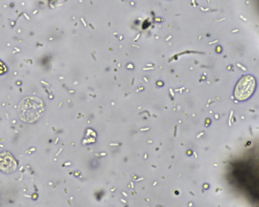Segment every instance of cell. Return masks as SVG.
Masks as SVG:
<instances>
[{
  "label": "cell",
  "mask_w": 259,
  "mask_h": 207,
  "mask_svg": "<svg viewBox=\"0 0 259 207\" xmlns=\"http://www.w3.org/2000/svg\"><path fill=\"white\" fill-rule=\"evenodd\" d=\"M255 88V80L250 75L243 77L237 83L235 90L234 96L239 100H244L249 98Z\"/></svg>",
  "instance_id": "2"
},
{
  "label": "cell",
  "mask_w": 259,
  "mask_h": 207,
  "mask_svg": "<svg viewBox=\"0 0 259 207\" xmlns=\"http://www.w3.org/2000/svg\"><path fill=\"white\" fill-rule=\"evenodd\" d=\"M42 101L36 97H28L20 103L18 112L23 121L32 123L37 120L44 112Z\"/></svg>",
  "instance_id": "1"
},
{
  "label": "cell",
  "mask_w": 259,
  "mask_h": 207,
  "mask_svg": "<svg viewBox=\"0 0 259 207\" xmlns=\"http://www.w3.org/2000/svg\"><path fill=\"white\" fill-rule=\"evenodd\" d=\"M16 167V163L10 153H0V170L1 171L10 173L15 171Z\"/></svg>",
  "instance_id": "3"
}]
</instances>
